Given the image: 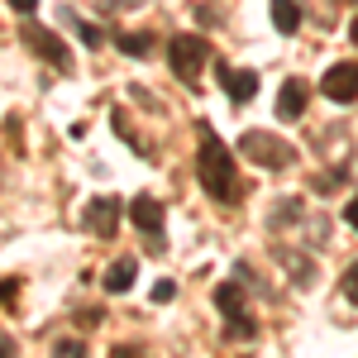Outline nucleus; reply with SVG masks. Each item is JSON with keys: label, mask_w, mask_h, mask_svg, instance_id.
I'll return each instance as SVG.
<instances>
[{"label": "nucleus", "mask_w": 358, "mask_h": 358, "mask_svg": "<svg viewBox=\"0 0 358 358\" xmlns=\"http://www.w3.org/2000/svg\"><path fill=\"white\" fill-rule=\"evenodd\" d=\"M196 172H201V187L210 192V201H220V206H234V201H244V182H239V167H234L229 148H224V138L215 134L210 124H201Z\"/></svg>", "instance_id": "f257e3e1"}, {"label": "nucleus", "mask_w": 358, "mask_h": 358, "mask_svg": "<svg viewBox=\"0 0 358 358\" xmlns=\"http://www.w3.org/2000/svg\"><path fill=\"white\" fill-rule=\"evenodd\" d=\"M239 153H244L248 163H258V167H273V172L296 163V148H292L287 138L268 134V129H244V134H239Z\"/></svg>", "instance_id": "f03ea898"}, {"label": "nucleus", "mask_w": 358, "mask_h": 358, "mask_svg": "<svg viewBox=\"0 0 358 358\" xmlns=\"http://www.w3.org/2000/svg\"><path fill=\"white\" fill-rule=\"evenodd\" d=\"M167 57H172V72L187 86H201V62H210V43L196 38V34H177L167 43Z\"/></svg>", "instance_id": "7ed1b4c3"}, {"label": "nucleus", "mask_w": 358, "mask_h": 358, "mask_svg": "<svg viewBox=\"0 0 358 358\" xmlns=\"http://www.w3.org/2000/svg\"><path fill=\"white\" fill-rule=\"evenodd\" d=\"M215 306H220V315L229 320V339H253V334H258V325H253V315H248V306H244V296H239L234 282L215 287Z\"/></svg>", "instance_id": "20e7f679"}, {"label": "nucleus", "mask_w": 358, "mask_h": 358, "mask_svg": "<svg viewBox=\"0 0 358 358\" xmlns=\"http://www.w3.org/2000/svg\"><path fill=\"white\" fill-rule=\"evenodd\" d=\"M20 38H24L43 62H53L57 72H72V53H67V43H62L57 34H48L43 24H24V29H20Z\"/></svg>", "instance_id": "39448f33"}, {"label": "nucleus", "mask_w": 358, "mask_h": 358, "mask_svg": "<svg viewBox=\"0 0 358 358\" xmlns=\"http://www.w3.org/2000/svg\"><path fill=\"white\" fill-rule=\"evenodd\" d=\"M320 91H325V101H334V106L358 101V62H334L330 72L320 77Z\"/></svg>", "instance_id": "423d86ee"}, {"label": "nucleus", "mask_w": 358, "mask_h": 358, "mask_svg": "<svg viewBox=\"0 0 358 358\" xmlns=\"http://www.w3.org/2000/svg\"><path fill=\"white\" fill-rule=\"evenodd\" d=\"M120 201L115 196H101V201H91L86 206V229L96 234V239H115V229H120Z\"/></svg>", "instance_id": "0eeeda50"}, {"label": "nucleus", "mask_w": 358, "mask_h": 358, "mask_svg": "<svg viewBox=\"0 0 358 358\" xmlns=\"http://www.w3.org/2000/svg\"><path fill=\"white\" fill-rule=\"evenodd\" d=\"M215 77H220L229 101H253V96H258V72H239V67H229V62H215Z\"/></svg>", "instance_id": "6e6552de"}, {"label": "nucleus", "mask_w": 358, "mask_h": 358, "mask_svg": "<svg viewBox=\"0 0 358 358\" xmlns=\"http://www.w3.org/2000/svg\"><path fill=\"white\" fill-rule=\"evenodd\" d=\"M306 96H310V86L301 82V77H287L282 82V91H277V120H301L306 115Z\"/></svg>", "instance_id": "1a4fd4ad"}, {"label": "nucleus", "mask_w": 358, "mask_h": 358, "mask_svg": "<svg viewBox=\"0 0 358 358\" xmlns=\"http://www.w3.org/2000/svg\"><path fill=\"white\" fill-rule=\"evenodd\" d=\"M129 215H134V224L143 229V234H163V206L153 201V196H134V206H129Z\"/></svg>", "instance_id": "9d476101"}, {"label": "nucleus", "mask_w": 358, "mask_h": 358, "mask_svg": "<svg viewBox=\"0 0 358 358\" xmlns=\"http://www.w3.org/2000/svg\"><path fill=\"white\" fill-rule=\"evenodd\" d=\"M138 277V263L134 258H120V263H110V273H106V292H129Z\"/></svg>", "instance_id": "9b49d317"}, {"label": "nucleus", "mask_w": 358, "mask_h": 358, "mask_svg": "<svg viewBox=\"0 0 358 358\" xmlns=\"http://www.w3.org/2000/svg\"><path fill=\"white\" fill-rule=\"evenodd\" d=\"M273 24L277 34H296L301 29V5L296 0H273Z\"/></svg>", "instance_id": "f8f14e48"}, {"label": "nucleus", "mask_w": 358, "mask_h": 358, "mask_svg": "<svg viewBox=\"0 0 358 358\" xmlns=\"http://www.w3.org/2000/svg\"><path fill=\"white\" fill-rule=\"evenodd\" d=\"M310 187H315L320 196L339 192V187H344V167H330V172H320V177H310Z\"/></svg>", "instance_id": "ddd939ff"}, {"label": "nucleus", "mask_w": 358, "mask_h": 358, "mask_svg": "<svg viewBox=\"0 0 358 358\" xmlns=\"http://www.w3.org/2000/svg\"><path fill=\"white\" fill-rule=\"evenodd\" d=\"M115 43H120V53H129V57H143V53H148V43H153V38H148V34H120Z\"/></svg>", "instance_id": "4468645a"}, {"label": "nucleus", "mask_w": 358, "mask_h": 358, "mask_svg": "<svg viewBox=\"0 0 358 358\" xmlns=\"http://www.w3.org/2000/svg\"><path fill=\"white\" fill-rule=\"evenodd\" d=\"M296 220H301V201H296V196L273 206V224H296Z\"/></svg>", "instance_id": "2eb2a0df"}, {"label": "nucleus", "mask_w": 358, "mask_h": 358, "mask_svg": "<svg viewBox=\"0 0 358 358\" xmlns=\"http://www.w3.org/2000/svg\"><path fill=\"white\" fill-rule=\"evenodd\" d=\"M339 292H344V301L358 306V263H354V268H344V277H339Z\"/></svg>", "instance_id": "dca6fc26"}, {"label": "nucleus", "mask_w": 358, "mask_h": 358, "mask_svg": "<svg viewBox=\"0 0 358 358\" xmlns=\"http://www.w3.org/2000/svg\"><path fill=\"white\" fill-rule=\"evenodd\" d=\"M77 38H82L86 48H101V38H106V34H101L96 24H86V20H77Z\"/></svg>", "instance_id": "f3484780"}, {"label": "nucleus", "mask_w": 358, "mask_h": 358, "mask_svg": "<svg viewBox=\"0 0 358 358\" xmlns=\"http://www.w3.org/2000/svg\"><path fill=\"white\" fill-rule=\"evenodd\" d=\"M53 358H86V349L77 344V339H62V344L53 349Z\"/></svg>", "instance_id": "a211bd4d"}, {"label": "nucleus", "mask_w": 358, "mask_h": 358, "mask_svg": "<svg viewBox=\"0 0 358 358\" xmlns=\"http://www.w3.org/2000/svg\"><path fill=\"white\" fill-rule=\"evenodd\" d=\"M172 296H177V287H172V282H167V277H163V282L153 287V301H158V306H167V301H172Z\"/></svg>", "instance_id": "6ab92c4d"}, {"label": "nucleus", "mask_w": 358, "mask_h": 358, "mask_svg": "<svg viewBox=\"0 0 358 358\" xmlns=\"http://www.w3.org/2000/svg\"><path fill=\"white\" fill-rule=\"evenodd\" d=\"M15 292H20V282H15V277H5V310H15Z\"/></svg>", "instance_id": "aec40b11"}, {"label": "nucleus", "mask_w": 358, "mask_h": 358, "mask_svg": "<svg viewBox=\"0 0 358 358\" xmlns=\"http://www.w3.org/2000/svg\"><path fill=\"white\" fill-rule=\"evenodd\" d=\"M10 10H20V15H34V10H38V0H10Z\"/></svg>", "instance_id": "412c9836"}, {"label": "nucleus", "mask_w": 358, "mask_h": 358, "mask_svg": "<svg viewBox=\"0 0 358 358\" xmlns=\"http://www.w3.org/2000/svg\"><path fill=\"white\" fill-rule=\"evenodd\" d=\"M344 220H349V224H354V229H358V196H354V201H349V206H344Z\"/></svg>", "instance_id": "4be33fe9"}, {"label": "nucleus", "mask_w": 358, "mask_h": 358, "mask_svg": "<svg viewBox=\"0 0 358 358\" xmlns=\"http://www.w3.org/2000/svg\"><path fill=\"white\" fill-rule=\"evenodd\" d=\"M110 358H148V354H138V349H129V344H120V349H115Z\"/></svg>", "instance_id": "5701e85b"}, {"label": "nucleus", "mask_w": 358, "mask_h": 358, "mask_svg": "<svg viewBox=\"0 0 358 358\" xmlns=\"http://www.w3.org/2000/svg\"><path fill=\"white\" fill-rule=\"evenodd\" d=\"M349 38H354V43H358V20H349Z\"/></svg>", "instance_id": "b1692460"}]
</instances>
